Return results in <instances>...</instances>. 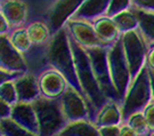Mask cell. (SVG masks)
Masks as SVG:
<instances>
[{"label":"cell","instance_id":"cell-26","mask_svg":"<svg viewBox=\"0 0 154 136\" xmlns=\"http://www.w3.org/2000/svg\"><path fill=\"white\" fill-rule=\"evenodd\" d=\"M0 97L11 106H14L15 104L18 103V97H17V92L14 79L4 82L0 86Z\"/></svg>","mask_w":154,"mask_h":136},{"label":"cell","instance_id":"cell-8","mask_svg":"<svg viewBox=\"0 0 154 136\" xmlns=\"http://www.w3.org/2000/svg\"><path fill=\"white\" fill-rule=\"evenodd\" d=\"M89 56V60L91 63L95 78L98 82V86L102 93L107 100H114L119 101L118 95L113 88L112 81H111L110 72H109V65H107V57H106V47H98V48L87 49L86 50Z\"/></svg>","mask_w":154,"mask_h":136},{"label":"cell","instance_id":"cell-22","mask_svg":"<svg viewBox=\"0 0 154 136\" xmlns=\"http://www.w3.org/2000/svg\"><path fill=\"white\" fill-rule=\"evenodd\" d=\"M8 38H9L11 44L14 46V48L16 49L17 52H20L24 57L33 48L32 41L29 37V33L25 27L13 29L8 34Z\"/></svg>","mask_w":154,"mask_h":136},{"label":"cell","instance_id":"cell-31","mask_svg":"<svg viewBox=\"0 0 154 136\" xmlns=\"http://www.w3.org/2000/svg\"><path fill=\"white\" fill-rule=\"evenodd\" d=\"M119 126L100 127V128H98L99 135L100 136H119Z\"/></svg>","mask_w":154,"mask_h":136},{"label":"cell","instance_id":"cell-33","mask_svg":"<svg viewBox=\"0 0 154 136\" xmlns=\"http://www.w3.org/2000/svg\"><path fill=\"white\" fill-rule=\"evenodd\" d=\"M119 136H139L131 127L127 125L126 122H122L119 126Z\"/></svg>","mask_w":154,"mask_h":136},{"label":"cell","instance_id":"cell-32","mask_svg":"<svg viewBox=\"0 0 154 136\" xmlns=\"http://www.w3.org/2000/svg\"><path fill=\"white\" fill-rule=\"evenodd\" d=\"M11 31V27L9 25V23L6 20V17L4 16V14L0 11V36L9 34Z\"/></svg>","mask_w":154,"mask_h":136},{"label":"cell","instance_id":"cell-21","mask_svg":"<svg viewBox=\"0 0 154 136\" xmlns=\"http://www.w3.org/2000/svg\"><path fill=\"white\" fill-rule=\"evenodd\" d=\"M138 20V30L143 34L147 45H154V13L131 8Z\"/></svg>","mask_w":154,"mask_h":136},{"label":"cell","instance_id":"cell-15","mask_svg":"<svg viewBox=\"0 0 154 136\" xmlns=\"http://www.w3.org/2000/svg\"><path fill=\"white\" fill-rule=\"evenodd\" d=\"M91 121L97 126V128L121 125L123 122L121 103L114 100H107L95 113Z\"/></svg>","mask_w":154,"mask_h":136},{"label":"cell","instance_id":"cell-16","mask_svg":"<svg viewBox=\"0 0 154 136\" xmlns=\"http://www.w3.org/2000/svg\"><path fill=\"white\" fill-rule=\"evenodd\" d=\"M11 119L15 121L17 125L22 126L31 133L39 136V126L37 114L32 104L17 103L13 106Z\"/></svg>","mask_w":154,"mask_h":136},{"label":"cell","instance_id":"cell-35","mask_svg":"<svg viewBox=\"0 0 154 136\" xmlns=\"http://www.w3.org/2000/svg\"><path fill=\"white\" fill-rule=\"evenodd\" d=\"M18 76H20V74H14V73H11V72H7V71L0 69V86H1L4 82L8 81V80H11V79H15V78Z\"/></svg>","mask_w":154,"mask_h":136},{"label":"cell","instance_id":"cell-3","mask_svg":"<svg viewBox=\"0 0 154 136\" xmlns=\"http://www.w3.org/2000/svg\"><path fill=\"white\" fill-rule=\"evenodd\" d=\"M32 105L38 119L39 136H57L67 125L60 100L40 97Z\"/></svg>","mask_w":154,"mask_h":136},{"label":"cell","instance_id":"cell-12","mask_svg":"<svg viewBox=\"0 0 154 136\" xmlns=\"http://www.w3.org/2000/svg\"><path fill=\"white\" fill-rule=\"evenodd\" d=\"M0 69L14 74H23L30 71L25 57L14 48L8 34L0 36Z\"/></svg>","mask_w":154,"mask_h":136},{"label":"cell","instance_id":"cell-24","mask_svg":"<svg viewBox=\"0 0 154 136\" xmlns=\"http://www.w3.org/2000/svg\"><path fill=\"white\" fill-rule=\"evenodd\" d=\"M129 127H131L134 131L137 133L139 136H149V126L146 124V120L144 118L143 111H138L129 114L126 119L123 120Z\"/></svg>","mask_w":154,"mask_h":136},{"label":"cell","instance_id":"cell-37","mask_svg":"<svg viewBox=\"0 0 154 136\" xmlns=\"http://www.w3.org/2000/svg\"><path fill=\"white\" fill-rule=\"evenodd\" d=\"M0 136H4V134H2V129H1V126H0Z\"/></svg>","mask_w":154,"mask_h":136},{"label":"cell","instance_id":"cell-19","mask_svg":"<svg viewBox=\"0 0 154 136\" xmlns=\"http://www.w3.org/2000/svg\"><path fill=\"white\" fill-rule=\"evenodd\" d=\"M110 2L111 0H86L72 18H81L91 22L98 17L105 16Z\"/></svg>","mask_w":154,"mask_h":136},{"label":"cell","instance_id":"cell-13","mask_svg":"<svg viewBox=\"0 0 154 136\" xmlns=\"http://www.w3.org/2000/svg\"><path fill=\"white\" fill-rule=\"evenodd\" d=\"M0 11L8 21L11 30L25 27L29 22L30 8L25 0H0Z\"/></svg>","mask_w":154,"mask_h":136},{"label":"cell","instance_id":"cell-17","mask_svg":"<svg viewBox=\"0 0 154 136\" xmlns=\"http://www.w3.org/2000/svg\"><path fill=\"white\" fill-rule=\"evenodd\" d=\"M29 37L32 41L33 47L35 48H46L53 38L48 23L45 18H35L29 21L25 25Z\"/></svg>","mask_w":154,"mask_h":136},{"label":"cell","instance_id":"cell-18","mask_svg":"<svg viewBox=\"0 0 154 136\" xmlns=\"http://www.w3.org/2000/svg\"><path fill=\"white\" fill-rule=\"evenodd\" d=\"M91 23L96 36L98 37L100 43L104 45V47H109L112 44H114L121 37V33L118 30L116 23L111 17H98L91 21Z\"/></svg>","mask_w":154,"mask_h":136},{"label":"cell","instance_id":"cell-34","mask_svg":"<svg viewBox=\"0 0 154 136\" xmlns=\"http://www.w3.org/2000/svg\"><path fill=\"white\" fill-rule=\"evenodd\" d=\"M146 66L154 70V45H149L146 55Z\"/></svg>","mask_w":154,"mask_h":136},{"label":"cell","instance_id":"cell-25","mask_svg":"<svg viewBox=\"0 0 154 136\" xmlns=\"http://www.w3.org/2000/svg\"><path fill=\"white\" fill-rule=\"evenodd\" d=\"M0 126H1L4 136H38L28 129L23 128L22 126L17 125L11 118L0 121Z\"/></svg>","mask_w":154,"mask_h":136},{"label":"cell","instance_id":"cell-27","mask_svg":"<svg viewBox=\"0 0 154 136\" xmlns=\"http://www.w3.org/2000/svg\"><path fill=\"white\" fill-rule=\"evenodd\" d=\"M132 8L131 0H111L110 6L107 8V11L105 16L107 17H114L120 13H123L126 11H129Z\"/></svg>","mask_w":154,"mask_h":136},{"label":"cell","instance_id":"cell-23","mask_svg":"<svg viewBox=\"0 0 154 136\" xmlns=\"http://www.w3.org/2000/svg\"><path fill=\"white\" fill-rule=\"evenodd\" d=\"M112 20L114 21L121 34L138 30V20L131 9L118 14L116 16L112 17Z\"/></svg>","mask_w":154,"mask_h":136},{"label":"cell","instance_id":"cell-11","mask_svg":"<svg viewBox=\"0 0 154 136\" xmlns=\"http://www.w3.org/2000/svg\"><path fill=\"white\" fill-rule=\"evenodd\" d=\"M64 27L69 33L70 38L86 50L104 47V45L100 43L98 37L96 36L93 23L90 21L81 18H70L65 23Z\"/></svg>","mask_w":154,"mask_h":136},{"label":"cell","instance_id":"cell-30","mask_svg":"<svg viewBox=\"0 0 154 136\" xmlns=\"http://www.w3.org/2000/svg\"><path fill=\"white\" fill-rule=\"evenodd\" d=\"M11 110H13V106L0 97V121L9 119L11 115Z\"/></svg>","mask_w":154,"mask_h":136},{"label":"cell","instance_id":"cell-9","mask_svg":"<svg viewBox=\"0 0 154 136\" xmlns=\"http://www.w3.org/2000/svg\"><path fill=\"white\" fill-rule=\"evenodd\" d=\"M37 78L41 97L48 100H60L70 87L65 77L50 66L44 68L37 74Z\"/></svg>","mask_w":154,"mask_h":136},{"label":"cell","instance_id":"cell-36","mask_svg":"<svg viewBox=\"0 0 154 136\" xmlns=\"http://www.w3.org/2000/svg\"><path fill=\"white\" fill-rule=\"evenodd\" d=\"M149 84H151V92H152V100L154 101V70L153 69H149Z\"/></svg>","mask_w":154,"mask_h":136},{"label":"cell","instance_id":"cell-28","mask_svg":"<svg viewBox=\"0 0 154 136\" xmlns=\"http://www.w3.org/2000/svg\"><path fill=\"white\" fill-rule=\"evenodd\" d=\"M143 114L145 120H146V124L149 126V134H152V133H154V101L153 100L143 109Z\"/></svg>","mask_w":154,"mask_h":136},{"label":"cell","instance_id":"cell-6","mask_svg":"<svg viewBox=\"0 0 154 136\" xmlns=\"http://www.w3.org/2000/svg\"><path fill=\"white\" fill-rule=\"evenodd\" d=\"M121 43L132 80L146 64L149 45L139 30L121 34Z\"/></svg>","mask_w":154,"mask_h":136},{"label":"cell","instance_id":"cell-2","mask_svg":"<svg viewBox=\"0 0 154 136\" xmlns=\"http://www.w3.org/2000/svg\"><path fill=\"white\" fill-rule=\"evenodd\" d=\"M69 38H70V36H69ZM70 45H71L72 53H73L78 81H79L83 96L88 101L89 105L91 108L94 118L95 113L102 108V105L107 101V98L105 97L104 94L102 93L100 88H99L98 82L95 78L91 63H90V60H89V56L86 52V49L80 47L71 38H70ZM93 118H91V120H93Z\"/></svg>","mask_w":154,"mask_h":136},{"label":"cell","instance_id":"cell-29","mask_svg":"<svg viewBox=\"0 0 154 136\" xmlns=\"http://www.w3.org/2000/svg\"><path fill=\"white\" fill-rule=\"evenodd\" d=\"M132 8L154 13V0H131Z\"/></svg>","mask_w":154,"mask_h":136},{"label":"cell","instance_id":"cell-7","mask_svg":"<svg viewBox=\"0 0 154 136\" xmlns=\"http://www.w3.org/2000/svg\"><path fill=\"white\" fill-rule=\"evenodd\" d=\"M60 104L67 124L80 120H91L93 118V112L88 101L79 90L71 86L60 98Z\"/></svg>","mask_w":154,"mask_h":136},{"label":"cell","instance_id":"cell-4","mask_svg":"<svg viewBox=\"0 0 154 136\" xmlns=\"http://www.w3.org/2000/svg\"><path fill=\"white\" fill-rule=\"evenodd\" d=\"M152 101V92L147 66L145 64L137 76L131 80L129 88L127 90L125 97L121 102V110L123 120L129 114L138 111H143V109Z\"/></svg>","mask_w":154,"mask_h":136},{"label":"cell","instance_id":"cell-20","mask_svg":"<svg viewBox=\"0 0 154 136\" xmlns=\"http://www.w3.org/2000/svg\"><path fill=\"white\" fill-rule=\"evenodd\" d=\"M57 136H100L97 126L91 120H80L71 122Z\"/></svg>","mask_w":154,"mask_h":136},{"label":"cell","instance_id":"cell-10","mask_svg":"<svg viewBox=\"0 0 154 136\" xmlns=\"http://www.w3.org/2000/svg\"><path fill=\"white\" fill-rule=\"evenodd\" d=\"M85 1L86 0H55L47 9L45 18L51 33L55 34L63 29L65 23L74 16Z\"/></svg>","mask_w":154,"mask_h":136},{"label":"cell","instance_id":"cell-1","mask_svg":"<svg viewBox=\"0 0 154 136\" xmlns=\"http://www.w3.org/2000/svg\"><path fill=\"white\" fill-rule=\"evenodd\" d=\"M46 64L61 72L65 77L69 85L82 94L78 81L70 38L65 27L53 34V38L46 50Z\"/></svg>","mask_w":154,"mask_h":136},{"label":"cell","instance_id":"cell-14","mask_svg":"<svg viewBox=\"0 0 154 136\" xmlns=\"http://www.w3.org/2000/svg\"><path fill=\"white\" fill-rule=\"evenodd\" d=\"M14 82L16 87L18 103L32 104L41 97L38 86V78L35 73L29 71L26 73L20 74L14 79Z\"/></svg>","mask_w":154,"mask_h":136},{"label":"cell","instance_id":"cell-5","mask_svg":"<svg viewBox=\"0 0 154 136\" xmlns=\"http://www.w3.org/2000/svg\"><path fill=\"white\" fill-rule=\"evenodd\" d=\"M106 57H107V65H109L111 81L118 95V98L121 103L129 88V85L131 82L130 71L127 64L123 48H122L121 37L118 41L107 47Z\"/></svg>","mask_w":154,"mask_h":136}]
</instances>
